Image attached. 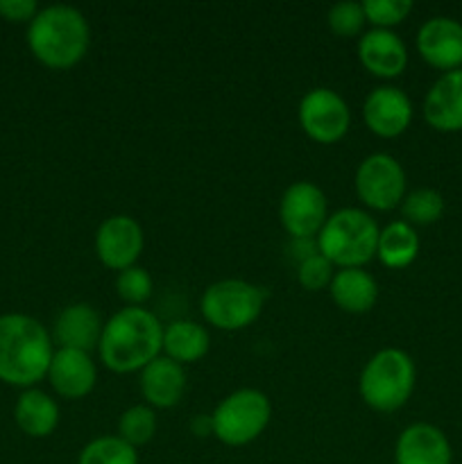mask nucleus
<instances>
[{
    "instance_id": "f257e3e1",
    "label": "nucleus",
    "mask_w": 462,
    "mask_h": 464,
    "mask_svg": "<svg viewBox=\"0 0 462 464\" xmlns=\"http://www.w3.org/2000/svg\"><path fill=\"white\" fill-rule=\"evenodd\" d=\"M100 362L113 374H134L163 353V324L143 306H125L104 322Z\"/></svg>"
},
{
    "instance_id": "f03ea898",
    "label": "nucleus",
    "mask_w": 462,
    "mask_h": 464,
    "mask_svg": "<svg viewBox=\"0 0 462 464\" xmlns=\"http://www.w3.org/2000/svg\"><path fill=\"white\" fill-rule=\"evenodd\" d=\"M54 356L53 338L39 320L23 313L0 315V381L14 388H34L48 376Z\"/></svg>"
},
{
    "instance_id": "7ed1b4c3",
    "label": "nucleus",
    "mask_w": 462,
    "mask_h": 464,
    "mask_svg": "<svg viewBox=\"0 0 462 464\" xmlns=\"http://www.w3.org/2000/svg\"><path fill=\"white\" fill-rule=\"evenodd\" d=\"M27 45L36 62L45 68H75L91 48L89 21L71 5H50L39 9L27 25Z\"/></svg>"
},
{
    "instance_id": "20e7f679",
    "label": "nucleus",
    "mask_w": 462,
    "mask_h": 464,
    "mask_svg": "<svg viewBox=\"0 0 462 464\" xmlns=\"http://www.w3.org/2000/svg\"><path fill=\"white\" fill-rule=\"evenodd\" d=\"M380 227L362 208H340L326 218L317 234V249L333 267H365L376 258Z\"/></svg>"
},
{
    "instance_id": "39448f33",
    "label": "nucleus",
    "mask_w": 462,
    "mask_h": 464,
    "mask_svg": "<svg viewBox=\"0 0 462 464\" xmlns=\"http://www.w3.org/2000/svg\"><path fill=\"white\" fill-rule=\"evenodd\" d=\"M417 385V367L408 352L385 347L365 362L358 379L361 399L376 412H397L410 401Z\"/></svg>"
},
{
    "instance_id": "423d86ee",
    "label": "nucleus",
    "mask_w": 462,
    "mask_h": 464,
    "mask_svg": "<svg viewBox=\"0 0 462 464\" xmlns=\"http://www.w3.org/2000/svg\"><path fill=\"white\" fill-rule=\"evenodd\" d=\"M211 420L213 438L220 440L225 447H247L270 426V397L256 388H240L217 403Z\"/></svg>"
},
{
    "instance_id": "0eeeda50",
    "label": "nucleus",
    "mask_w": 462,
    "mask_h": 464,
    "mask_svg": "<svg viewBox=\"0 0 462 464\" xmlns=\"http://www.w3.org/2000/svg\"><path fill=\"white\" fill-rule=\"evenodd\" d=\"M267 290L245 279H220L208 285L199 299V311L217 331H243L261 317Z\"/></svg>"
},
{
    "instance_id": "6e6552de",
    "label": "nucleus",
    "mask_w": 462,
    "mask_h": 464,
    "mask_svg": "<svg viewBox=\"0 0 462 464\" xmlns=\"http://www.w3.org/2000/svg\"><path fill=\"white\" fill-rule=\"evenodd\" d=\"M356 193L361 202L371 211L388 213L401 207L408 193L406 170L401 163L388 152H374L358 163Z\"/></svg>"
},
{
    "instance_id": "1a4fd4ad",
    "label": "nucleus",
    "mask_w": 462,
    "mask_h": 464,
    "mask_svg": "<svg viewBox=\"0 0 462 464\" xmlns=\"http://www.w3.org/2000/svg\"><path fill=\"white\" fill-rule=\"evenodd\" d=\"M297 121L308 139L320 145H333L347 136L351 127V109L333 89L315 86L299 100Z\"/></svg>"
},
{
    "instance_id": "9d476101",
    "label": "nucleus",
    "mask_w": 462,
    "mask_h": 464,
    "mask_svg": "<svg viewBox=\"0 0 462 464\" xmlns=\"http://www.w3.org/2000/svg\"><path fill=\"white\" fill-rule=\"evenodd\" d=\"M329 218L324 190L313 181H294L284 190L279 202V222L293 240L317 238Z\"/></svg>"
},
{
    "instance_id": "9b49d317",
    "label": "nucleus",
    "mask_w": 462,
    "mask_h": 464,
    "mask_svg": "<svg viewBox=\"0 0 462 464\" xmlns=\"http://www.w3.org/2000/svg\"><path fill=\"white\" fill-rule=\"evenodd\" d=\"M145 247V231L131 216L107 218L95 231V256L109 270L122 272L136 266Z\"/></svg>"
},
{
    "instance_id": "f8f14e48",
    "label": "nucleus",
    "mask_w": 462,
    "mask_h": 464,
    "mask_svg": "<svg viewBox=\"0 0 462 464\" xmlns=\"http://www.w3.org/2000/svg\"><path fill=\"white\" fill-rule=\"evenodd\" d=\"M415 109L406 91L399 86H376L367 93L362 102V121L365 127L379 139H397L412 125Z\"/></svg>"
},
{
    "instance_id": "ddd939ff",
    "label": "nucleus",
    "mask_w": 462,
    "mask_h": 464,
    "mask_svg": "<svg viewBox=\"0 0 462 464\" xmlns=\"http://www.w3.org/2000/svg\"><path fill=\"white\" fill-rule=\"evenodd\" d=\"M417 53L442 72L462 68V23L451 16H433L417 30Z\"/></svg>"
},
{
    "instance_id": "4468645a",
    "label": "nucleus",
    "mask_w": 462,
    "mask_h": 464,
    "mask_svg": "<svg viewBox=\"0 0 462 464\" xmlns=\"http://www.w3.org/2000/svg\"><path fill=\"white\" fill-rule=\"evenodd\" d=\"M54 392L68 401H80L93 392L98 383V367L89 352L77 349H57L50 361L48 376Z\"/></svg>"
},
{
    "instance_id": "2eb2a0df",
    "label": "nucleus",
    "mask_w": 462,
    "mask_h": 464,
    "mask_svg": "<svg viewBox=\"0 0 462 464\" xmlns=\"http://www.w3.org/2000/svg\"><path fill=\"white\" fill-rule=\"evenodd\" d=\"M358 62L370 75L379 80H394L406 71L408 48L394 30L371 27L358 39Z\"/></svg>"
},
{
    "instance_id": "dca6fc26",
    "label": "nucleus",
    "mask_w": 462,
    "mask_h": 464,
    "mask_svg": "<svg viewBox=\"0 0 462 464\" xmlns=\"http://www.w3.org/2000/svg\"><path fill=\"white\" fill-rule=\"evenodd\" d=\"M394 464H453V447L442 429L417 421L399 433Z\"/></svg>"
},
{
    "instance_id": "f3484780",
    "label": "nucleus",
    "mask_w": 462,
    "mask_h": 464,
    "mask_svg": "<svg viewBox=\"0 0 462 464\" xmlns=\"http://www.w3.org/2000/svg\"><path fill=\"white\" fill-rule=\"evenodd\" d=\"M424 121L442 134L462 131V68L442 72L424 95Z\"/></svg>"
},
{
    "instance_id": "a211bd4d",
    "label": "nucleus",
    "mask_w": 462,
    "mask_h": 464,
    "mask_svg": "<svg viewBox=\"0 0 462 464\" xmlns=\"http://www.w3.org/2000/svg\"><path fill=\"white\" fill-rule=\"evenodd\" d=\"M139 388L145 403L154 411H170L184 399L186 372L184 365L161 353L148 367L139 372Z\"/></svg>"
},
{
    "instance_id": "6ab92c4d",
    "label": "nucleus",
    "mask_w": 462,
    "mask_h": 464,
    "mask_svg": "<svg viewBox=\"0 0 462 464\" xmlns=\"http://www.w3.org/2000/svg\"><path fill=\"white\" fill-rule=\"evenodd\" d=\"M104 322L91 304L77 302L62 308L54 320L53 340L59 349H77V352H93L102 338Z\"/></svg>"
},
{
    "instance_id": "aec40b11",
    "label": "nucleus",
    "mask_w": 462,
    "mask_h": 464,
    "mask_svg": "<svg viewBox=\"0 0 462 464\" xmlns=\"http://www.w3.org/2000/svg\"><path fill=\"white\" fill-rule=\"evenodd\" d=\"M329 295L340 311L349 315H362L379 302V284L365 267H344L335 270Z\"/></svg>"
},
{
    "instance_id": "412c9836",
    "label": "nucleus",
    "mask_w": 462,
    "mask_h": 464,
    "mask_svg": "<svg viewBox=\"0 0 462 464\" xmlns=\"http://www.w3.org/2000/svg\"><path fill=\"white\" fill-rule=\"evenodd\" d=\"M14 421L30 438H48L59 426V406L43 390H23L14 406Z\"/></svg>"
},
{
    "instance_id": "4be33fe9",
    "label": "nucleus",
    "mask_w": 462,
    "mask_h": 464,
    "mask_svg": "<svg viewBox=\"0 0 462 464\" xmlns=\"http://www.w3.org/2000/svg\"><path fill=\"white\" fill-rule=\"evenodd\" d=\"M211 349V334L195 320H175L163 326V356L179 365L199 362Z\"/></svg>"
},
{
    "instance_id": "5701e85b",
    "label": "nucleus",
    "mask_w": 462,
    "mask_h": 464,
    "mask_svg": "<svg viewBox=\"0 0 462 464\" xmlns=\"http://www.w3.org/2000/svg\"><path fill=\"white\" fill-rule=\"evenodd\" d=\"M419 247L421 243L415 227L408 225L406 220H394L380 229L376 258L388 270H403L415 263V258L419 256Z\"/></svg>"
},
{
    "instance_id": "b1692460",
    "label": "nucleus",
    "mask_w": 462,
    "mask_h": 464,
    "mask_svg": "<svg viewBox=\"0 0 462 464\" xmlns=\"http://www.w3.org/2000/svg\"><path fill=\"white\" fill-rule=\"evenodd\" d=\"M159 430V417L154 408L148 403H139V406L127 408L118 420V438L125 440L130 447L139 449L145 447L154 440Z\"/></svg>"
},
{
    "instance_id": "393cba45",
    "label": "nucleus",
    "mask_w": 462,
    "mask_h": 464,
    "mask_svg": "<svg viewBox=\"0 0 462 464\" xmlns=\"http://www.w3.org/2000/svg\"><path fill=\"white\" fill-rule=\"evenodd\" d=\"M77 464H139V449L130 447L118 435H100L84 444Z\"/></svg>"
},
{
    "instance_id": "a878e982",
    "label": "nucleus",
    "mask_w": 462,
    "mask_h": 464,
    "mask_svg": "<svg viewBox=\"0 0 462 464\" xmlns=\"http://www.w3.org/2000/svg\"><path fill=\"white\" fill-rule=\"evenodd\" d=\"M444 198L435 188H415L406 193L401 202V216L408 225L412 227H428L435 225L444 216Z\"/></svg>"
},
{
    "instance_id": "bb28decb",
    "label": "nucleus",
    "mask_w": 462,
    "mask_h": 464,
    "mask_svg": "<svg viewBox=\"0 0 462 464\" xmlns=\"http://www.w3.org/2000/svg\"><path fill=\"white\" fill-rule=\"evenodd\" d=\"M154 293V281L145 267L131 266L127 270L118 272L116 276V295L127 306H145Z\"/></svg>"
},
{
    "instance_id": "cd10ccee",
    "label": "nucleus",
    "mask_w": 462,
    "mask_h": 464,
    "mask_svg": "<svg viewBox=\"0 0 462 464\" xmlns=\"http://www.w3.org/2000/svg\"><path fill=\"white\" fill-rule=\"evenodd\" d=\"M326 23L329 30L340 39H353V36H362V30L367 25L365 9L362 3H353V0H344V3H335L326 14Z\"/></svg>"
},
{
    "instance_id": "c85d7f7f",
    "label": "nucleus",
    "mask_w": 462,
    "mask_h": 464,
    "mask_svg": "<svg viewBox=\"0 0 462 464\" xmlns=\"http://www.w3.org/2000/svg\"><path fill=\"white\" fill-rule=\"evenodd\" d=\"M362 9H365L367 23H371V27L392 30L410 16L412 3L410 0H365Z\"/></svg>"
},
{
    "instance_id": "c756f323",
    "label": "nucleus",
    "mask_w": 462,
    "mask_h": 464,
    "mask_svg": "<svg viewBox=\"0 0 462 464\" xmlns=\"http://www.w3.org/2000/svg\"><path fill=\"white\" fill-rule=\"evenodd\" d=\"M333 263L326 261L320 252L303 258L302 263H297V284L303 290H308V293H320V290L329 288L331 281H333Z\"/></svg>"
},
{
    "instance_id": "7c9ffc66",
    "label": "nucleus",
    "mask_w": 462,
    "mask_h": 464,
    "mask_svg": "<svg viewBox=\"0 0 462 464\" xmlns=\"http://www.w3.org/2000/svg\"><path fill=\"white\" fill-rule=\"evenodd\" d=\"M39 14V5L34 0H0V18L9 23H27Z\"/></svg>"
},
{
    "instance_id": "2f4dec72",
    "label": "nucleus",
    "mask_w": 462,
    "mask_h": 464,
    "mask_svg": "<svg viewBox=\"0 0 462 464\" xmlns=\"http://www.w3.org/2000/svg\"><path fill=\"white\" fill-rule=\"evenodd\" d=\"M190 433L197 438H211L213 435V420L211 415H197L190 421Z\"/></svg>"
}]
</instances>
